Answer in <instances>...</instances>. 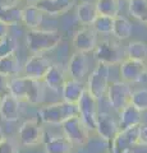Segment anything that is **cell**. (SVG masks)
Returning a JSON list of instances; mask_svg holds the SVG:
<instances>
[{"instance_id":"obj_1","label":"cell","mask_w":147,"mask_h":153,"mask_svg":"<svg viewBox=\"0 0 147 153\" xmlns=\"http://www.w3.org/2000/svg\"><path fill=\"white\" fill-rule=\"evenodd\" d=\"M37 115H39L40 120L45 124L61 125L68 119L79 115V111H78V106L75 103L61 101V102H55V103L42 106L39 110Z\"/></svg>"},{"instance_id":"obj_2","label":"cell","mask_w":147,"mask_h":153,"mask_svg":"<svg viewBox=\"0 0 147 153\" xmlns=\"http://www.w3.org/2000/svg\"><path fill=\"white\" fill-rule=\"evenodd\" d=\"M61 42V35L55 30H30L26 35V44L28 50L34 54H42L54 50Z\"/></svg>"},{"instance_id":"obj_3","label":"cell","mask_w":147,"mask_h":153,"mask_svg":"<svg viewBox=\"0 0 147 153\" xmlns=\"http://www.w3.org/2000/svg\"><path fill=\"white\" fill-rule=\"evenodd\" d=\"M109 79H110V66L97 63L96 68L92 70L87 80V91L96 100H101L107 93Z\"/></svg>"},{"instance_id":"obj_4","label":"cell","mask_w":147,"mask_h":153,"mask_svg":"<svg viewBox=\"0 0 147 153\" xmlns=\"http://www.w3.org/2000/svg\"><path fill=\"white\" fill-rule=\"evenodd\" d=\"M133 91L131 84L124 80H116L113 82L107 88V101L110 107L116 112H120L123 108L127 107L132 101Z\"/></svg>"},{"instance_id":"obj_5","label":"cell","mask_w":147,"mask_h":153,"mask_svg":"<svg viewBox=\"0 0 147 153\" xmlns=\"http://www.w3.org/2000/svg\"><path fill=\"white\" fill-rule=\"evenodd\" d=\"M93 56L97 63H104L109 66L120 64L124 60L123 49L114 41L105 40L98 42L96 49L93 50Z\"/></svg>"},{"instance_id":"obj_6","label":"cell","mask_w":147,"mask_h":153,"mask_svg":"<svg viewBox=\"0 0 147 153\" xmlns=\"http://www.w3.org/2000/svg\"><path fill=\"white\" fill-rule=\"evenodd\" d=\"M64 135L75 146H84L90 139V130L79 115L68 119L61 124Z\"/></svg>"},{"instance_id":"obj_7","label":"cell","mask_w":147,"mask_h":153,"mask_svg":"<svg viewBox=\"0 0 147 153\" xmlns=\"http://www.w3.org/2000/svg\"><path fill=\"white\" fill-rule=\"evenodd\" d=\"M97 101L98 100H96L88 91H86L84 94L82 96V98L79 100V102L77 103L79 117L86 124L90 131H96L97 128V117H98Z\"/></svg>"},{"instance_id":"obj_8","label":"cell","mask_w":147,"mask_h":153,"mask_svg":"<svg viewBox=\"0 0 147 153\" xmlns=\"http://www.w3.org/2000/svg\"><path fill=\"white\" fill-rule=\"evenodd\" d=\"M119 65L122 80L129 84L143 82L145 76H147V64L145 61H138L125 57Z\"/></svg>"},{"instance_id":"obj_9","label":"cell","mask_w":147,"mask_h":153,"mask_svg":"<svg viewBox=\"0 0 147 153\" xmlns=\"http://www.w3.org/2000/svg\"><path fill=\"white\" fill-rule=\"evenodd\" d=\"M18 137L22 146L34 147L39 146L45 140V131L36 120H27L21 125Z\"/></svg>"},{"instance_id":"obj_10","label":"cell","mask_w":147,"mask_h":153,"mask_svg":"<svg viewBox=\"0 0 147 153\" xmlns=\"http://www.w3.org/2000/svg\"><path fill=\"white\" fill-rule=\"evenodd\" d=\"M138 129L140 126L120 130L110 142L113 153H132V149L138 146Z\"/></svg>"},{"instance_id":"obj_11","label":"cell","mask_w":147,"mask_h":153,"mask_svg":"<svg viewBox=\"0 0 147 153\" xmlns=\"http://www.w3.org/2000/svg\"><path fill=\"white\" fill-rule=\"evenodd\" d=\"M51 65L53 64L50 63V60L46 56H44L42 54H34L26 61L23 71H25L26 76H30V78L37 80H44Z\"/></svg>"},{"instance_id":"obj_12","label":"cell","mask_w":147,"mask_h":153,"mask_svg":"<svg viewBox=\"0 0 147 153\" xmlns=\"http://www.w3.org/2000/svg\"><path fill=\"white\" fill-rule=\"evenodd\" d=\"M72 44L75 51H81L84 54L93 51L97 46V32L92 27H84L74 35Z\"/></svg>"},{"instance_id":"obj_13","label":"cell","mask_w":147,"mask_h":153,"mask_svg":"<svg viewBox=\"0 0 147 153\" xmlns=\"http://www.w3.org/2000/svg\"><path fill=\"white\" fill-rule=\"evenodd\" d=\"M119 131H120L119 123H116L115 119H114L110 114L98 112L96 133L102 138L104 140L111 142L114 138L116 137V134Z\"/></svg>"},{"instance_id":"obj_14","label":"cell","mask_w":147,"mask_h":153,"mask_svg":"<svg viewBox=\"0 0 147 153\" xmlns=\"http://www.w3.org/2000/svg\"><path fill=\"white\" fill-rule=\"evenodd\" d=\"M21 101L17 97L8 92L7 94L1 96L0 98V116L3 120L14 123L19 119L21 114Z\"/></svg>"},{"instance_id":"obj_15","label":"cell","mask_w":147,"mask_h":153,"mask_svg":"<svg viewBox=\"0 0 147 153\" xmlns=\"http://www.w3.org/2000/svg\"><path fill=\"white\" fill-rule=\"evenodd\" d=\"M86 91H87V85L82 80L69 78L67 79V82H65L63 87V91H61V97H63V101L65 102L77 105Z\"/></svg>"},{"instance_id":"obj_16","label":"cell","mask_w":147,"mask_h":153,"mask_svg":"<svg viewBox=\"0 0 147 153\" xmlns=\"http://www.w3.org/2000/svg\"><path fill=\"white\" fill-rule=\"evenodd\" d=\"M87 71H88V63H87L86 54L81 51H75L70 56V60L68 64L69 76L77 80H82L87 75Z\"/></svg>"},{"instance_id":"obj_17","label":"cell","mask_w":147,"mask_h":153,"mask_svg":"<svg viewBox=\"0 0 147 153\" xmlns=\"http://www.w3.org/2000/svg\"><path fill=\"white\" fill-rule=\"evenodd\" d=\"M35 5L39 7L45 14L58 17L73 8L74 0H40Z\"/></svg>"},{"instance_id":"obj_18","label":"cell","mask_w":147,"mask_h":153,"mask_svg":"<svg viewBox=\"0 0 147 153\" xmlns=\"http://www.w3.org/2000/svg\"><path fill=\"white\" fill-rule=\"evenodd\" d=\"M142 115H143V112L140 111L132 103H129L119 112V121H118L119 123V129L125 130V129L129 128L140 126L142 124Z\"/></svg>"},{"instance_id":"obj_19","label":"cell","mask_w":147,"mask_h":153,"mask_svg":"<svg viewBox=\"0 0 147 153\" xmlns=\"http://www.w3.org/2000/svg\"><path fill=\"white\" fill-rule=\"evenodd\" d=\"M46 153H70L73 151V143L65 135L50 137L44 140Z\"/></svg>"},{"instance_id":"obj_20","label":"cell","mask_w":147,"mask_h":153,"mask_svg":"<svg viewBox=\"0 0 147 153\" xmlns=\"http://www.w3.org/2000/svg\"><path fill=\"white\" fill-rule=\"evenodd\" d=\"M65 82H67V79H65V75L63 70L60 69V66L53 64L44 78V83L46 84V87L54 91V92L61 93Z\"/></svg>"},{"instance_id":"obj_21","label":"cell","mask_w":147,"mask_h":153,"mask_svg":"<svg viewBox=\"0 0 147 153\" xmlns=\"http://www.w3.org/2000/svg\"><path fill=\"white\" fill-rule=\"evenodd\" d=\"M23 9H21L16 4L0 3V21L7 23L8 26H14L22 22Z\"/></svg>"},{"instance_id":"obj_22","label":"cell","mask_w":147,"mask_h":153,"mask_svg":"<svg viewBox=\"0 0 147 153\" xmlns=\"http://www.w3.org/2000/svg\"><path fill=\"white\" fill-rule=\"evenodd\" d=\"M97 16L98 12L96 8V3L84 0V1H81L77 5V18L81 22V25L92 26V23L97 18Z\"/></svg>"},{"instance_id":"obj_23","label":"cell","mask_w":147,"mask_h":153,"mask_svg":"<svg viewBox=\"0 0 147 153\" xmlns=\"http://www.w3.org/2000/svg\"><path fill=\"white\" fill-rule=\"evenodd\" d=\"M44 12L37 5H27L23 8V18L22 22L28 30H37L42 21H44Z\"/></svg>"},{"instance_id":"obj_24","label":"cell","mask_w":147,"mask_h":153,"mask_svg":"<svg viewBox=\"0 0 147 153\" xmlns=\"http://www.w3.org/2000/svg\"><path fill=\"white\" fill-rule=\"evenodd\" d=\"M30 76H10V83H9V92H10L14 97H17L19 101H26L27 92L30 88Z\"/></svg>"},{"instance_id":"obj_25","label":"cell","mask_w":147,"mask_h":153,"mask_svg":"<svg viewBox=\"0 0 147 153\" xmlns=\"http://www.w3.org/2000/svg\"><path fill=\"white\" fill-rule=\"evenodd\" d=\"M133 32V26L125 17L118 16L114 18V27H113V35L118 40H128L132 36Z\"/></svg>"},{"instance_id":"obj_26","label":"cell","mask_w":147,"mask_h":153,"mask_svg":"<svg viewBox=\"0 0 147 153\" xmlns=\"http://www.w3.org/2000/svg\"><path fill=\"white\" fill-rule=\"evenodd\" d=\"M21 71V63L16 54L9 55L5 57H0V73L7 76H16L19 75Z\"/></svg>"},{"instance_id":"obj_27","label":"cell","mask_w":147,"mask_h":153,"mask_svg":"<svg viewBox=\"0 0 147 153\" xmlns=\"http://www.w3.org/2000/svg\"><path fill=\"white\" fill-rule=\"evenodd\" d=\"M127 57L138 61H145L147 60V44L143 41H132L128 44L127 50H125Z\"/></svg>"},{"instance_id":"obj_28","label":"cell","mask_w":147,"mask_h":153,"mask_svg":"<svg viewBox=\"0 0 147 153\" xmlns=\"http://www.w3.org/2000/svg\"><path fill=\"white\" fill-rule=\"evenodd\" d=\"M44 85H42L41 80L37 79H32L30 80V88L27 92V98L26 102L31 103V105H40L44 101Z\"/></svg>"},{"instance_id":"obj_29","label":"cell","mask_w":147,"mask_h":153,"mask_svg":"<svg viewBox=\"0 0 147 153\" xmlns=\"http://www.w3.org/2000/svg\"><path fill=\"white\" fill-rule=\"evenodd\" d=\"M128 10L131 16L147 26V0H128Z\"/></svg>"},{"instance_id":"obj_30","label":"cell","mask_w":147,"mask_h":153,"mask_svg":"<svg viewBox=\"0 0 147 153\" xmlns=\"http://www.w3.org/2000/svg\"><path fill=\"white\" fill-rule=\"evenodd\" d=\"M98 14L115 18L119 16V0H96Z\"/></svg>"},{"instance_id":"obj_31","label":"cell","mask_w":147,"mask_h":153,"mask_svg":"<svg viewBox=\"0 0 147 153\" xmlns=\"http://www.w3.org/2000/svg\"><path fill=\"white\" fill-rule=\"evenodd\" d=\"M113 27H114V18L107 16H101V14H98L97 18L95 19V22L92 23L93 30L97 33H102V35L113 33Z\"/></svg>"},{"instance_id":"obj_32","label":"cell","mask_w":147,"mask_h":153,"mask_svg":"<svg viewBox=\"0 0 147 153\" xmlns=\"http://www.w3.org/2000/svg\"><path fill=\"white\" fill-rule=\"evenodd\" d=\"M18 42L13 36L8 35L0 40V57H5L9 55H13L17 51Z\"/></svg>"},{"instance_id":"obj_33","label":"cell","mask_w":147,"mask_h":153,"mask_svg":"<svg viewBox=\"0 0 147 153\" xmlns=\"http://www.w3.org/2000/svg\"><path fill=\"white\" fill-rule=\"evenodd\" d=\"M131 103L142 112L147 111V88H140L133 91Z\"/></svg>"},{"instance_id":"obj_34","label":"cell","mask_w":147,"mask_h":153,"mask_svg":"<svg viewBox=\"0 0 147 153\" xmlns=\"http://www.w3.org/2000/svg\"><path fill=\"white\" fill-rule=\"evenodd\" d=\"M0 153H17V146L12 139L4 138L0 140Z\"/></svg>"},{"instance_id":"obj_35","label":"cell","mask_w":147,"mask_h":153,"mask_svg":"<svg viewBox=\"0 0 147 153\" xmlns=\"http://www.w3.org/2000/svg\"><path fill=\"white\" fill-rule=\"evenodd\" d=\"M138 144L147 147V123H142L138 129Z\"/></svg>"},{"instance_id":"obj_36","label":"cell","mask_w":147,"mask_h":153,"mask_svg":"<svg viewBox=\"0 0 147 153\" xmlns=\"http://www.w3.org/2000/svg\"><path fill=\"white\" fill-rule=\"evenodd\" d=\"M9 83H10V78L0 73V97L9 92Z\"/></svg>"},{"instance_id":"obj_37","label":"cell","mask_w":147,"mask_h":153,"mask_svg":"<svg viewBox=\"0 0 147 153\" xmlns=\"http://www.w3.org/2000/svg\"><path fill=\"white\" fill-rule=\"evenodd\" d=\"M9 27H10V26H8L7 23H4V22L0 21V40L4 38V37H7L9 35Z\"/></svg>"},{"instance_id":"obj_38","label":"cell","mask_w":147,"mask_h":153,"mask_svg":"<svg viewBox=\"0 0 147 153\" xmlns=\"http://www.w3.org/2000/svg\"><path fill=\"white\" fill-rule=\"evenodd\" d=\"M19 1H22V0H7V3H9V4H16V5Z\"/></svg>"},{"instance_id":"obj_39","label":"cell","mask_w":147,"mask_h":153,"mask_svg":"<svg viewBox=\"0 0 147 153\" xmlns=\"http://www.w3.org/2000/svg\"><path fill=\"white\" fill-rule=\"evenodd\" d=\"M26 1L28 3V4H37L40 1V0H26Z\"/></svg>"},{"instance_id":"obj_40","label":"cell","mask_w":147,"mask_h":153,"mask_svg":"<svg viewBox=\"0 0 147 153\" xmlns=\"http://www.w3.org/2000/svg\"><path fill=\"white\" fill-rule=\"evenodd\" d=\"M4 139V134H3V130H1V128H0V140Z\"/></svg>"},{"instance_id":"obj_41","label":"cell","mask_w":147,"mask_h":153,"mask_svg":"<svg viewBox=\"0 0 147 153\" xmlns=\"http://www.w3.org/2000/svg\"><path fill=\"white\" fill-rule=\"evenodd\" d=\"M109 153H113V152H109Z\"/></svg>"},{"instance_id":"obj_42","label":"cell","mask_w":147,"mask_h":153,"mask_svg":"<svg viewBox=\"0 0 147 153\" xmlns=\"http://www.w3.org/2000/svg\"><path fill=\"white\" fill-rule=\"evenodd\" d=\"M0 98H1V97H0Z\"/></svg>"}]
</instances>
